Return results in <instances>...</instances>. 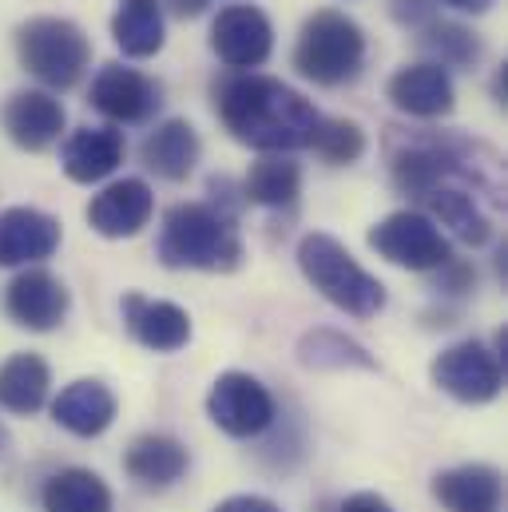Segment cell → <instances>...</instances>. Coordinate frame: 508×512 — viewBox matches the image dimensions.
I'll list each match as a JSON object with an SVG mask.
<instances>
[{"mask_svg": "<svg viewBox=\"0 0 508 512\" xmlns=\"http://www.w3.org/2000/svg\"><path fill=\"white\" fill-rule=\"evenodd\" d=\"M207 417L227 437L247 441V437H258V433H266L274 425L278 409H274L270 389L258 382V378L231 370V374H219L215 385H211V393H207Z\"/></svg>", "mask_w": 508, "mask_h": 512, "instance_id": "cell-8", "label": "cell"}, {"mask_svg": "<svg viewBox=\"0 0 508 512\" xmlns=\"http://www.w3.org/2000/svg\"><path fill=\"white\" fill-rule=\"evenodd\" d=\"M88 104L108 116L112 124H147L159 104H163V92L151 76L127 68V64H104L92 80V92H88Z\"/></svg>", "mask_w": 508, "mask_h": 512, "instance_id": "cell-11", "label": "cell"}, {"mask_svg": "<svg viewBox=\"0 0 508 512\" xmlns=\"http://www.w3.org/2000/svg\"><path fill=\"white\" fill-rule=\"evenodd\" d=\"M215 112L223 128L231 131L243 147L286 155L310 147L318 128V108L294 92L290 84L258 72H235L215 84Z\"/></svg>", "mask_w": 508, "mask_h": 512, "instance_id": "cell-1", "label": "cell"}, {"mask_svg": "<svg viewBox=\"0 0 508 512\" xmlns=\"http://www.w3.org/2000/svg\"><path fill=\"white\" fill-rule=\"evenodd\" d=\"M493 96H497V104L505 108V100H508V72H505V64H501V72L493 76Z\"/></svg>", "mask_w": 508, "mask_h": 512, "instance_id": "cell-35", "label": "cell"}, {"mask_svg": "<svg viewBox=\"0 0 508 512\" xmlns=\"http://www.w3.org/2000/svg\"><path fill=\"white\" fill-rule=\"evenodd\" d=\"M417 44H421V52L433 56L429 64H441L445 72L449 68H477V60H481L477 32H469L465 24H453V20H429V24H421Z\"/></svg>", "mask_w": 508, "mask_h": 512, "instance_id": "cell-27", "label": "cell"}, {"mask_svg": "<svg viewBox=\"0 0 508 512\" xmlns=\"http://www.w3.org/2000/svg\"><path fill=\"white\" fill-rule=\"evenodd\" d=\"M302 195V167L290 155H262L243 179V199L258 207H294Z\"/></svg>", "mask_w": 508, "mask_h": 512, "instance_id": "cell-26", "label": "cell"}, {"mask_svg": "<svg viewBox=\"0 0 508 512\" xmlns=\"http://www.w3.org/2000/svg\"><path fill=\"white\" fill-rule=\"evenodd\" d=\"M314 155H322L326 163L334 167H346V163H358L366 155V131L354 120H342V116H322L314 139H310Z\"/></svg>", "mask_w": 508, "mask_h": 512, "instance_id": "cell-28", "label": "cell"}, {"mask_svg": "<svg viewBox=\"0 0 508 512\" xmlns=\"http://www.w3.org/2000/svg\"><path fill=\"white\" fill-rule=\"evenodd\" d=\"M120 310H124L127 334L155 354H175L191 342V314L175 302H159V298L131 290V294H124Z\"/></svg>", "mask_w": 508, "mask_h": 512, "instance_id": "cell-13", "label": "cell"}, {"mask_svg": "<svg viewBox=\"0 0 508 512\" xmlns=\"http://www.w3.org/2000/svg\"><path fill=\"white\" fill-rule=\"evenodd\" d=\"M155 195L143 179H116L88 203V223L104 239H131L151 223Z\"/></svg>", "mask_w": 508, "mask_h": 512, "instance_id": "cell-14", "label": "cell"}, {"mask_svg": "<svg viewBox=\"0 0 508 512\" xmlns=\"http://www.w3.org/2000/svg\"><path fill=\"white\" fill-rule=\"evenodd\" d=\"M167 4H171L175 16H199L207 8V0H167Z\"/></svg>", "mask_w": 508, "mask_h": 512, "instance_id": "cell-34", "label": "cell"}, {"mask_svg": "<svg viewBox=\"0 0 508 512\" xmlns=\"http://www.w3.org/2000/svg\"><path fill=\"white\" fill-rule=\"evenodd\" d=\"M429 274H437V290L441 294H469L473 286H477V270L465 262V258H449V262H441L437 270H429Z\"/></svg>", "mask_w": 508, "mask_h": 512, "instance_id": "cell-29", "label": "cell"}, {"mask_svg": "<svg viewBox=\"0 0 508 512\" xmlns=\"http://www.w3.org/2000/svg\"><path fill=\"white\" fill-rule=\"evenodd\" d=\"M298 362L306 370H378V358L362 342H354L350 334L330 330V326H318V330L302 334Z\"/></svg>", "mask_w": 508, "mask_h": 512, "instance_id": "cell-25", "label": "cell"}, {"mask_svg": "<svg viewBox=\"0 0 508 512\" xmlns=\"http://www.w3.org/2000/svg\"><path fill=\"white\" fill-rule=\"evenodd\" d=\"M155 258L167 270H207V274L239 270L247 258L239 215L215 203H175L163 215Z\"/></svg>", "mask_w": 508, "mask_h": 512, "instance_id": "cell-2", "label": "cell"}, {"mask_svg": "<svg viewBox=\"0 0 508 512\" xmlns=\"http://www.w3.org/2000/svg\"><path fill=\"white\" fill-rule=\"evenodd\" d=\"M4 131L20 151H48L64 135V104L48 92H16L4 104Z\"/></svg>", "mask_w": 508, "mask_h": 512, "instance_id": "cell-16", "label": "cell"}, {"mask_svg": "<svg viewBox=\"0 0 508 512\" xmlns=\"http://www.w3.org/2000/svg\"><path fill=\"white\" fill-rule=\"evenodd\" d=\"M16 56L40 84L68 92L84 80L92 64V44L84 28L64 16H32L16 28Z\"/></svg>", "mask_w": 508, "mask_h": 512, "instance_id": "cell-5", "label": "cell"}, {"mask_svg": "<svg viewBox=\"0 0 508 512\" xmlns=\"http://www.w3.org/2000/svg\"><path fill=\"white\" fill-rule=\"evenodd\" d=\"M60 223L36 207L0 211V266H36L56 255Z\"/></svg>", "mask_w": 508, "mask_h": 512, "instance_id": "cell-15", "label": "cell"}, {"mask_svg": "<svg viewBox=\"0 0 508 512\" xmlns=\"http://www.w3.org/2000/svg\"><path fill=\"white\" fill-rule=\"evenodd\" d=\"M385 92H389V104L397 112L413 116V120H441L457 104L453 76L441 64H429V60H417V64L397 68Z\"/></svg>", "mask_w": 508, "mask_h": 512, "instance_id": "cell-12", "label": "cell"}, {"mask_svg": "<svg viewBox=\"0 0 508 512\" xmlns=\"http://www.w3.org/2000/svg\"><path fill=\"white\" fill-rule=\"evenodd\" d=\"M44 512H112V489L92 469H60L40 489Z\"/></svg>", "mask_w": 508, "mask_h": 512, "instance_id": "cell-24", "label": "cell"}, {"mask_svg": "<svg viewBox=\"0 0 508 512\" xmlns=\"http://www.w3.org/2000/svg\"><path fill=\"white\" fill-rule=\"evenodd\" d=\"M441 4H449V8H457V12H473V16H481V12H489L497 0H441Z\"/></svg>", "mask_w": 508, "mask_h": 512, "instance_id": "cell-33", "label": "cell"}, {"mask_svg": "<svg viewBox=\"0 0 508 512\" xmlns=\"http://www.w3.org/2000/svg\"><path fill=\"white\" fill-rule=\"evenodd\" d=\"M124 469L127 477H135L147 489H167V485H175L187 473V449L175 437L143 433V437L131 441V449H127L124 457Z\"/></svg>", "mask_w": 508, "mask_h": 512, "instance_id": "cell-21", "label": "cell"}, {"mask_svg": "<svg viewBox=\"0 0 508 512\" xmlns=\"http://www.w3.org/2000/svg\"><path fill=\"white\" fill-rule=\"evenodd\" d=\"M52 389V370L40 354H12L0 366V405L16 417H32L44 409Z\"/></svg>", "mask_w": 508, "mask_h": 512, "instance_id": "cell-22", "label": "cell"}, {"mask_svg": "<svg viewBox=\"0 0 508 512\" xmlns=\"http://www.w3.org/2000/svg\"><path fill=\"white\" fill-rule=\"evenodd\" d=\"M338 512H393V509H389V501L378 497V493H354V497L342 501Z\"/></svg>", "mask_w": 508, "mask_h": 512, "instance_id": "cell-32", "label": "cell"}, {"mask_svg": "<svg viewBox=\"0 0 508 512\" xmlns=\"http://www.w3.org/2000/svg\"><path fill=\"white\" fill-rule=\"evenodd\" d=\"M211 52L231 72H254L274 52V24L254 4H231L211 24Z\"/></svg>", "mask_w": 508, "mask_h": 512, "instance_id": "cell-9", "label": "cell"}, {"mask_svg": "<svg viewBox=\"0 0 508 512\" xmlns=\"http://www.w3.org/2000/svg\"><path fill=\"white\" fill-rule=\"evenodd\" d=\"M433 497L449 512H497L505 485L493 465H457L433 477Z\"/></svg>", "mask_w": 508, "mask_h": 512, "instance_id": "cell-20", "label": "cell"}, {"mask_svg": "<svg viewBox=\"0 0 508 512\" xmlns=\"http://www.w3.org/2000/svg\"><path fill=\"white\" fill-rule=\"evenodd\" d=\"M124 163V135L116 128H80L60 147V167L72 183H100Z\"/></svg>", "mask_w": 508, "mask_h": 512, "instance_id": "cell-19", "label": "cell"}, {"mask_svg": "<svg viewBox=\"0 0 508 512\" xmlns=\"http://www.w3.org/2000/svg\"><path fill=\"white\" fill-rule=\"evenodd\" d=\"M68 306H72L68 286L44 266H24L4 290V314L32 334L56 330L68 318Z\"/></svg>", "mask_w": 508, "mask_h": 512, "instance_id": "cell-10", "label": "cell"}, {"mask_svg": "<svg viewBox=\"0 0 508 512\" xmlns=\"http://www.w3.org/2000/svg\"><path fill=\"white\" fill-rule=\"evenodd\" d=\"M203 143L199 131L191 128L187 120H163L159 128H151L139 143V159L151 175L167 179V183H183L195 167H199Z\"/></svg>", "mask_w": 508, "mask_h": 512, "instance_id": "cell-17", "label": "cell"}, {"mask_svg": "<svg viewBox=\"0 0 508 512\" xmlns=\"http://www.w3.org/2000/svg\"><path fill=\"white\" fill-rule=\"evenodd\" d=\"M362 64H366V32L358 20L334 8L306 16L294 44V68L306 80H314L318 88H342L358 80Z\"/></svg>", "mask_w": 508, "mask_h": 512, "instance_id": "cell-4", "label": "cell"}, {"mask_svg": "<svg viewBox=\"0 0 508 512\" xmlns=\"http://www.w3.org/2000/svg\"><path fill=\"white\" fill-rule=\"evenodd\" d=\"M389 12L393 20L409 24V28H421L433 20V0H389Z\"/></svg>", "mask_w": 508, "mask_h": 512, "instance_id": "cell-30", "label": "cell"}, {"mask_svg": "<svg viewBox=\"0 0 508 512\" xmlns=\"http://www.w3.org/2000/svg\"><path fill=\"white\" fill-rule=\"evenodd\" d=\"M112 36L120 52L131 60H147L163 48L167 24H163V0H120L112 16Z\"/></svg>", "mask_w": 508, "mask_h": 512, "instance_id": "cell-23", "label": "cell"}, {"mask_svg": "<svg viewBox=\"0 0 508 512\" xmlns=\"http://www.w3.org/2000/svg\"><path fill=\"white\" fill-rule=\"evenodd\" d=\"M429 374H433V385L441 393H449L453 401H465V405H489L505 389V362H501V354L489 350L477 338L441 350L433 358Z\"/></svg>", "mask_w": 508, "mask_h": 512, "instance_id": "cell-7", "label": "cell"}, {"mask_svg": "<svg viewBox=\"0 0 508 512\" xmlns=\"http://www.w3.org/2000/svg\"><path fill=\"white\" fill-rule=\"evenodd\" d=\"M370 247H374L385 262L405 266V270H417V274H429V270H437L441 262L453 258V247H449L445 231H441L429 215H421V211H413V207L393 211V215H385L381 223H374Z\"/></svg>", "mask_w": 508, "mask_h": 512, "instance_id": "cell-6", "label": "cell"}, {"mask_svg": "<svg viewBox=\"0 0 508 512\" xmlns=\"http://www.w3.org/2000/svg\"><path fill=\"white\" fill-rule=\"evenodd\" d=\"M52 421L72 437H100L116 421V393L96 378H80L64 385L60 397L52 401Z\"/></svg>", "mask_w": 508, "mask_h": 512, "instance_id": "cell-18", "label": "cell"}, {"mask_svg": "<svg viewBox=\"0 0 508 512\" xmlns=\"http://www.w3.org/2000/svg\"><path fill=\"white\" fill-rule=\"evenodd\" d=\"M215 512H282V509L274 501H266V497L243 493V497H227L223 505H215Z\"/></svg>", "mask_w": 508, "mask_h": 512, "instance_id": "cell-31", "label": "cell"}, {"mask_svg": "<svg viewBox=\"0 0 508 512\" xmlns=\"http://www.w3.org/2000/svg\"><path fill=\"white\" fill-rule=\"evenodd\" d=\"M298 266L306 282L342 314L350 318H374L385 310V286L350 255L334 235L310 231L298 243Z\"/></svg>", "mask_w": 508, "mask_h": 512, "instance_id": "cell-3", "label": "cell"}]
</instances>
